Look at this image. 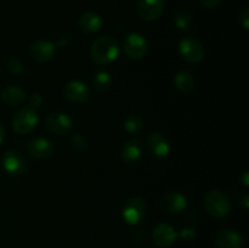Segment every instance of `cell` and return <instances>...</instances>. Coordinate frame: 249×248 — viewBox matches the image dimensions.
Returning <instances> with one entry per match:
<instances>
[{
	"instance_id": "cell-1",
	"label": "cell",
	"mask_w": 249,
	"mask_h": 248,
	"mask_svg": "<svg viewBox=\"0 0 249 248\" xmlns=\"http://www.w3.org/2000/svg\"><path fill=\"white\" fill-rule=\"evenodd\" d=\"M119 55L118 41L109 35L97 38L90 48V57L99 65H107L116 60Z\"/></svg>"
},
{
	"instance_id": "cell-2",
	"label": "cell",
	"mask_w": 249,
	"mask_h": 248,
	"mask_svg": "<svg viewBox=\"0 0 249 248\" xmlns=\"http://www.w3.org/2000/svg\"><path fill=\"white\" fill-rule=\"evenodd\" d=\"M204 208L214 218H223L231 209L230 199L224 192L212 190L204 197Z\"/></svg>"
},
{
	"instance_id": "cell-3",
	"label": "cell",
	"mask_w": 249,
	"mask_h": 248,
	"mask_svg": "<svg viewBox=\"0 0 249 248\" xmlns=\"http://www.w3.org/2000/svg\"><path fill=\"white\" fill-rule=\"evenodd\" d=\"M38 123L36 112L32 108H22L16 112L12 118V128L16 133L24 135L33 130Z\"/></svg>"
},
{
	"instance_id": "cell-4",
	"label": "cell",
	"mask_w": 249,
	"mask_h": 248,
	"mask_svg": "<svg viewBox=\"0 0 249 248\" xmlns=\"http://www.w3.org/2000/svg\"><path fill=\"white\" fill-rule=\"evenodd\" d=\"M145 201L142 197L140 196H131L125 202L123 208V219L130 225H135V224L140 223L141 219L145 215Z\"/></svg>"
},
{
	"instance_id": "cell-5",
	"label": "cell",
	"mask_w": 249,
	"mask_h": 248,
	"mask_svg": "<svg viewBox=\"0 0 249 248\" xmlns=\"http://www.w3.org/2000/svg\"><path fill=\"white\" fill-rule=\"evenodd\" d=\"M179 53L185 61L197 63L203 58L204 50L202 44L192 36H186L179 43Z\"/></svg>"
},
{
	"instance_id": "cell-6",
	"label": "cell",
	"mask_w": 249,
	"mask_h": 248,
	"mask_svg": "<svg viewBox=\"0 0 249 248\" xmlns=\"http://www.w3.org/2000/svg\"><path fill=\"white\" fill-rule=\"evenodd\" d=\"M124 53L128 56L129 58L133 60H140L146 55L147 51V43H146L145 38L138 33L129 34L125 38L123 44Z\"/></svg>"
},
{
	"instance_id": "cell-7",
	"label": "cell",
	"mask_w": 249,
	"mask_h": 248,
	"mask_svg": "<svg viewBox=\"0 0 249 248\" xmlns=\"http://www.w3.org/2000/svg\"><path fill=\"white\" fill-rule=\"evenodd\" d=\"M45 126L50 133L56 134V135H65L72 129L73 121L68 114L56 112V113L49 114L45 121Z\"/></svg>"
},
{
	"instance_id": "cell-8",
	"label": "cell",
	"mask_w": 249,
	"mask_h": 248,
	"mask_svg": "<svg viewBox=\"0 0 249 248\" xmlns=\"http://www.w3.org/2000/svg\"><path fill=\"white\" fill-rule=\"evenodd\" d=\"M136 10L141 18L156 21L164 10V0H138Z\"/></svg>"
},
{
	"instance_id": "cell-9",
	"label": "cell",
	"mask_w": 249,
	"mask_h": 248,
	"mask_svg": "<svg viewBox=\"0 0 249 248\" xmlns=\"http://www.w3.org/2000/svg\"><path fill=\"white\" fill-rule=\"evenodd\" d=\"M1 164L5 172L11 175H21L26 170V159L18 151H7L2 155Z\"/></svg>"
},
{
	"instance_id": "cell-10",
	"label": "cell",
	"mask_w": 249,
	"mask_h": 248,
	"mask_svg": "<svg viewBox=\"0 0 249 248\" xmlns=\"http://www.w3.org/2000/svg\"><path fill=\"white\" fill-rule=\"evenodd\" d=\"M26 151L28 156L36 159H45L50 157L53 152V145L51 141L44 138H36L32 139L27 142Z\"/></svg>"
},
{
	"instance_id": "cell-11",
	"label": "cell",
	"mask_w": 249,
	"mask_h": 248,
	"mask_svg": "<svg viewBox=\"0 0 249 248\" xmlns=\"http://www.w3.org/2000/svg\"><path fill=\"white\" fill-rule=\"evenodd\" d=\"M152 238L158 247L168 248L177 241L178 233L172 225L167 223H160L153 229Z\"/></svg>"
},
{
	"instance_id": "cell-12",
	"label": "cell",
	"mask_w": 249,
	"mask_h": 248,
	"mask_svg": "<svg viewBox=\"0 0 249 248\" xmlns=\"http://www.w3.org/2000/svg\"><path fill=\"white\" fill-rule=\"evenodd\" d=\"M65 97L74 104H82L90 97V90L80 80H72L65 87Z\"/></svg>"
},
{
	"instance_id": "cell-13",
	"label": "cell",
	"mask_w": 249,
	"mask_h": 248,
	"mask_svg": "<svg viewBox=\"0 0 249 248\" xmlns=\"http://www.w3.org/2000/svg\"><path fill=\"white\" fill-rule=\"evenodd\" d=\"M160 206L167 213L179 214L185 211L187 201L184 195L178 194V192H168L160 199Z\"/></svg>"
},
{
	"instance_id": "cell-14",
	"label": "cell",
	"mask_w": 249,
	"mask_h": 248,
	"mask_svg": "<svg viewBox=\"0 0 249 248\" xmlns=\"http://www.w3.org/2000/svg\"><path fill=\"white\" fill-rule=\"evenodd\" d=\"M31 56L39 62H48L55 56V45L49 40H36L29 49Z\"/></svg>"
},
{
	"instance_id": "cell-15",
	"label": "cell",
	"mask_w": 249,
	"mask_h": 248,
	"mask_svg": "<svg viewBox=\"0 0 249 248\" xmlns=\"http://www.w3.org/2000/svg\"><path fill=\"white\" fill-rule=\"evenodd\" d=\"M215 243L219 248H241L242 236L235 230L224 229L216 233Z\"/></svg>"
},
{
	"instance_id": "cell-16",
	"label": "cell",
	"mask_w": 249,
	"mask_h": 248,
	"mask_svg": "<svg viewBox=\"0 0 249 248\" xmlns=\"http://www.w3.org/2000/svg\"><path fill=\"white\" fill-rule=\"evenodd\" d=\"M147 147L157 157H165L169 153L170 146L167 139L160 133H152L147 138Z\"/></svg>"
},
{
	"instance_id": "cell-17",
	"label": "cell",
	"mask_w": 249,
	"mask_h": 248,
	"mask_svg": "<svg viewBox=\"0 0 249 248\" xmlns=\"http://www.w3.org/2000/svg\"><path fill=\"white\" fill-rule=\"evenodd\" d=\"M141 155H142V147H141L140 141L136 140V139H131L122 146L121 157L126 164L135 163L136 160L140 159Z\"/></svg>"
},
{
	"instance_id": "cell-18",
	"label": "cell",
	"mask_w": 249,
	"mask_h": 248,
	"mask_svg": "<svg viewBox=\"0 0 249 248\" xmlns=\"http://www.w3.org/2000/svg\"><path fill=\"white\" fill-rule=\"evenodd\" d=\"M78 24H79L80 29L85 33H95L101 28L102 19L96 12L87 11L79 17Z\"/></svg>"
},
{
	"instance_id": "cell-19",
	"label": "cell",
	"mask_w": 249,
	"mask_h": 248,
	"mask_svg": "<svg viewBox=\"0 0 249 248\" xmlns=\"http://www.w3.org/2000/svg\"><path fill=\"white\" fill-rule=\"evenodd\" d=\"M26 91L21 88L17 87H7L2 90L1 100L7 106H19L26 101Z\"/></svg>"
},
{
	"instance_id": "cell-20",
	"label": "cell",
	"mask_w": 249,
	"mask_h": 248,
	"mask_svg": "<svg viewBox=\"0 0 249 248\" xmlns=\"http://www.w3.org/2000/svg\"><path fill=\"white\" fill-rule=\"evenodd\" d=\"M195 84H196V82H195L194 74L190 71H180L175 74L174 85L179 91L187 94V92L194 90Z\"/></svg>"
},
{
	"instance_id": "cell-21",
	"label": "cell",
	"mask_w": 249,
	"mask_h": 248,
	"mask_svg": "<svg viewBox=\"0 0 249 248\" xmlns=\"http://www.w3.org/2000/svg\"><path fill=\"white\" fill-rule=\"evenodd\" d=\"M124 126L129 134H139L143 129V118L140 114H130L126 118Z\"/></svg>"
},
{
	"instance_id": "cell-22",
	"label": "cell",
	"mask_w": 249,
	"mask_h": 248,
	"mask_svg": "<svg viewBox=\"0 0 249 248\" xmlns=\"http://www.w3.org/2000/svg\"><path fill=\"white\" fill-rule=\"evenodd\" d=\"M112 78L111 75L108 74L105 71H100L92 78V84H94V88L99 91H106L109 87H111Z\"/></svg>"
},
{
	"instance_id": "cell-23",
	"label": "cell",
	"mask_w": 249,
	"mask_h": 248,
	"mask_svg": "<svg viewBox=\"0 0 249 248\" xmlns=\"http://www.w3.org/2000/svg\"><path fill=\"white\" fill-rule=\"evenodd\" d=\"M174 23L177 26L178 29H181L185 31L190 27V24L192 23V16L187 10H178L174 14Z\"/></svg>"
},
{
	"instance_id": "cell-24",
	"label": "cell",
	"mask_w": 249,
	"mask_h": 248,
	"mask_svg": "<svg viewBox=\"0 0 249 248\" xmlns=\"http://www.w3.org/2000/svg\"><path fill=\"white\" fill-rule=\"evenodd\" d=\"M7 70L12 73V74L19 75L24 72V67L23 63L21 62L19 60H17L16 57H10L6 62Z\"/></svg>"
},
{
	"instance_id": "cell-25",
	"label": "cell",
	"mask_w": 249,
	"mask_h": 248,
	"mask_svg": "<svg viewBox=\"0 0 249 248\" xmlns=\"http://www.w3.org/2000/svg\"><path fill=\"white\" fill-rule=\"evenodd\" d=\"M240 22L241 24L243 26V28L248 29V24H249V10L248 7L242 10V12L240 14Z\"/></svg>"
},
{
	"instance_id": "cell-26",
	"label": "cell",
	"mask_w": 249,
	"mask_h": 248,
	"mask_svg": "<svg viewBox=\"0 0 249 248\" xmlns=\"http://www.w3.org/2000/svg\"><path fill=\"white\" fill-rule=\"evenodd\" d=\"M180 235H181V237L184 238V240L190 241V240H194L195 238V236H196V231H195L192 228H185L184 230L181 231V233H180Z\"/></svg>"
},
{
	"instance_id": "cell-27",
	"label": "cell",
	"mask_w": 249,
	"mask_h": 248,
	"mask_svg": "<svg viewBox=\"0 0 249 248\" xmlns=\"http://www.w3.org/2000/svg\"><path fill=\"white\" fill-rule=\"evenodd\" d=\"M72 142L74 147L84 148L85 147V139L82 135H75L72 138Z\"/></svg>"
},
{
	"instance_id": "cell-28",
	"label": "cell",
	"mask_w": 249,
	"mask_h": 248,
	"mask_svg": "<svg viewBox=\"0 0 249 248\" xmlns=\"http://www.w3.org/2000/svg\"><path fill=\"white\" fill-rule=\"evenodd\" d=\"M223 0H199L202 5L207 9H213V7H216L219 4H221Z\"/></svg>"
},
{
	"instance_id": "cell-29",
	"label": "cell",
	"mask_w": 249,
	"mask_h": 248,
	"mask_svg": "<svg viewBox=\"0 0 249 248\" xmlns=\"http://www.w3.org/2000/svg\"><path fill=\"white\" fill-rule=\"evenodd\" d=\"M29 102H31L32 106L38 107V106H40L41 102H43V97H41L39 94H33L31 96V99H29Z\"/></svg>"
},
{
	"instance_id": "cell-30",
	"label": "cell",
	"mask_w": 249,
	"mask_h": 248,
	"mask_svg": "<svg viewBox=\"0 0 249 248\" xmlns=\"http://www.w3.org/2000/svg\"><path fill=\"white\" fill-rule=\"evenodd\" d=\"M238 203L242 204V206L245 207V209H247L248 206H249V198H248V196L241 197V198L238 199Z\"/></svg>"
},
{
	"instance_id": "cell-31",
	"label": "cell",
	"mask_w": 249,
	"mask_h": 248,
	"mask_svg": "<svg viewBox=\"0 0 249 248\" xmlns=\"http://www.w3.org/2000/svg\"><path fill=\"white\" fill-rule=\"evenodd\" d=\"M4 138H5V130H4V128H2L1 124H0V143L2 142Z\"/></svg>"
},
{
	"instance_id": "cell-32",
	"label": "cell",
	"mask_w": 249,
	"mask_h": 248,
	"mask_svg": "<svg viewBox=\"0 0 249 248\" xmlns=\"http://www.w3.org/2000/svg\"><path fill=\"white\" fill-rule=\"evenodd\" d=\"M243 181H245L246 186H248V172H246L245 175H243Z\"/></svg>"
}]
</instances>
